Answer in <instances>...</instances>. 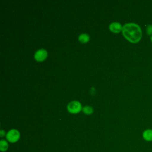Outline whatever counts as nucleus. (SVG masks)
Listing matches in <instances>:
<instances>
[{"mask_svg": "<svg viewBox=\"0 0 152 152\" xmlns=\"http://www.w3.org/2000/svg\"><path fill=\"white\" fill-rule=\"evenodd\" d=\"M122 34L131 43H137L142 37V30L140 26L134 23L125 24L122 27Z\"/></svg>", "mask_w": 152, "mask_h": 152, "instance_id": "f257e3e1", "label": "nucleus"}, {"mask_svg": "<svg viewBox=\"0 0 152 152\" xmlns=\"http://www.w3.org/2000/svg\"><path fill=\"white\" fill-rule=\"evenodd\" d=\"M20 137V132L15 129H12L10 130L6 135V138L8 141L11 143H14L17 142Z\"/></svg>", "mask_w": 152, "mask_h": 152, "instance_id": "f03ea898", "label": "nucleus"}, {"mask_svg": "<svg viewBox=\"0 0 152 152\" xmlns=\"http://www.w3.org/2000/svg\"><path fill=\"white\" fill-rule=\"evenodd\" d=\"M146 33L148 36H152V24H148L146 27Z\"/></svg>", "mask_w": 152, "mask_h": 152, "instance_id": "9d476101", "label": "nucleus"}, {"mask_svg": "<svg viewBox=\"0 0 152 152\" xmlns=\"http://www.w3.org/2000/svg\"><path fill=\"white\" fill-rule=\"evenodd\" d=\"M122 25L118 22H113L109 25V29L113 33H119L122 30Z\"/></svg>", "mask_w": 152, "mask_h": 152, "instance_id": "39448f33", "label": "nucleus"}, {"mask_svg": "<svg viewBox=\"0 0 152 152\" xmlns=\"http://www.w3.org/2000/svg\"><path fill=\"white\" fill-rule=\"evenodd\" d=\"M5 131H4V130L1 129V130L0 131V136H1V137H4V136H5Z\"/></svg>", "mask_w": 152, "mask_h": 152, "instance_id": "9b49d317", "label": "nucleus"}, {"mask_svg": "<svg viewBox=\"0 0 152 152\" xmlns=\"http://www.w3.org/2000/svg\"><path fill=\"white\" fill-rule=\"evenodd\" d=\"M83 112L87 115H90L93 113V108L90 106H86L82 109Z\"/></svg>", "mask_w": 152, "mask_h": 152, "instance_id": "1a4fd4ad", "label": "nucleus"}, {"mask_svg": "<svg viewBox=\"0 0 152 152\" xmlns=\"http://www.w3.org/2000/svg\"><path fill=\"white\" fill-rule=\"evenodd\" d=\"M142 138L147 142H152V129H146L142 134Z\"/></svg>", "mask_w": 152, "mask_h": 152, "instance_id": "423d86ee", "label": "nucleus"}, {"mask_svg": "<svg viewBox=\"0 0 152 152\" xmlns=\"http://www.w3.org/2000/svg\"><path fill=\"white\" fill-rule=\"evenodd\" d=\"M89 39H90V37L86 33H82L80 34L78 36V40H80V42L83 43H87L89 40Z\"/></svg>", "mask_w": 152, "mask_h": 152, "instance_id": "6e6552de", "label": "nucleus"}, {"mask_svg": "<svg viewBox=\"0 0 152 152\" xmlns=\"http://www.w3.org/2000/svg\"><path fill=\"white\" fill-rule=\"evenodd\" d=\"M48 55L47 51L44 49H40L34 53V58L37 61H42L46 59Z\"/></svg>", "mask_w": 152, "mask_h": 152, "instance_id": "20e7f679", "label": "nucleus"}, {"mask_svg": "<svg viewBox=\"0 0 152 152\" xmlns=\"http://www.w3.org/2000/svg\"><path fill=\"white\" fill-rule=\"evenodd\" d=\"M8 148V143L5 140H1L0 141V150L2 152L6 151Z\"/></svg>", "mask_w": 152, "mask_h": 152, "instance_id": "0eeeda50", "label": "nucleus"}, {"mask_svg": "<svg viewBox=\"0 0 152 152\" xmlns=\"http://www.w3.org/2000/svg\"><path fill=\"white\" fill-rule=\"evenodd\" d=\"M150 40H151V42H152V36H151V37H150Z\"/></svg>", "mask_w": 152, "mask_h": 152, "instance_id": "f8f14e48", "label": "nucleus"}, {"mask_svg": "<svg viewBox=\"0 0 152 152\" xmlns=\"http://www.w3.org/2000/svg\"><path fill=\"white\" fill-rule=\"evenodd\" d=\"M82 109L81 104L78 101L74 100L69 102L67 106L68 110L72 113H76L79 112Z\"/></svg>", "mask_w": 152, "mask_h": 152, "instance_id": "7ed1b4c3", "label": "nucleus"}]
</instances>
